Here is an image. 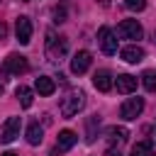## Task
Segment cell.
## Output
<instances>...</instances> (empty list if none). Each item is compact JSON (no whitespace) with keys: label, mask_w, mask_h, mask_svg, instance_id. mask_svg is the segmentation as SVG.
I'll return each mask as SVG.
<instances>
[{"label":"cell","mask_w":156,"mask_h":156,"mask_svg":"<svg viewBox=\"0 0 156 156\" xmlns=\"http://www.w3.org/2000/svg\"><path fill=\"white\" fill-rule=\"evenodd\" d=\"M98 44H100L102 54H107V56L117 54V37H115V32L110 27H100L98 29Z\"/></svg>","instance_id":"3957f363"},{"label":"cell","mask_w":156,"mask_h":156,"mask_svg":"<svg viewBox=\"0 0 156 156\" xmlns=\"http://www.w3.org/2000/svg\"><path fill=\"white\" fill-rule=\"evenodd\" d=\"M41 139H44V129L39 127V122H29V127H27V141L32 146H37V144H41Z\"/></svg>","instance_id":"9a60e30c"},{"label":"cell","mask_w":156,"mask_h":156,"mask_svg":"<svg viewBox=\"0 0 156 156\" xmlns=\"http://www.w3.org/2000/svg\"><path fill=\"white\" fill-rule=\"evenodd\" d=\"M0 156H17L15 151H5V154H0Z\"/></svg>","instance_id":"cb8c5ba5"},{"label":"cell","mask_w":156,"mask_h":156,"mask_svg":"<svg viewBox=\"0 0 156 156\" xmlns=\"http://www.w3.org/2000/svg\"><path fill=\"white\" fill-rule=\"evenodd\" d=\"M34 90H37L39 95H54L56 83H54V78H49V76H39V78L34 80Z\"/></svg>","instance_id":"5bb4252c"},{"label":"cell","mask_w":156,"mask_h":156,"mask_svg":"<svg viewBox=\"0 0 156 156\" xmlns=\"http://www.w3.org/2000/svg\"><path fill=\"white\" fill-rule=\"evenodd\" d=\"M93 85H95L100 93H107V90H112L115 78H112V73H110L107 68H100V71H95V76H93Z\"/></svg>","instance_id":"30bf717a"},{"label":"cell","mask_w":156,"mask_h":156,"mask_svg":"<svg viewBox=\"0 0 156 156\" xmlns=\"http://www.w3.org/2000/svg\"><path fill=\"white\" fill-rule=\"evenodd\" d=\"M66 51H68L66 39H63V37H54V34L49 32V39H46V54H49V58L56 61V58H61Z\"/></svg>","instance_id":"5b68a950"},{"label":"cell","mask_w":156,"mask_h":156,"mask_svg":"<svg viewBox=\"0 0 156 156\" xmlns=\"http://www.w3.org/2000/svg\"><path fill=\"white\" fill-rule=\"evenodd\" d=\"M63 20H66V7L58 5V7L54 10V22H63Z\"/></svg>","instance_id":"44dd1931"},{"label":"cell","mask_w":156,"mask_h":156,"mask_svg":"<svg viewBox=\"0 0 156 156\" xmlns=\"http://www.w3.org/2000/svg\"><path fill=\"white\" fill-rule=\"evenodd\" d=\"M98 2H100L102 7H107V5H110V0H98Z\"/></svg>","instance_id":"603a6c76"},{"label":"cell","mask_w":156,"mask_h":156,"mask_svg":"<svg viewBox=\"0 0 156 156\" xmlns=\"http://www.w3.org/2000/svg\"><path fill=\"white\" fill-rule=\"evenodd\" d=\"M76 141H78V134H76V132H71V129H63V132H58V146L54 149V154L73 149V146H76Z\"/></svg>","instance_id":"8fae6325"},{"label":"cell","mask_w":156,"mask_h":156,"mask_svg":"<svg viewBox=\"0 0 156 156\" xmlns=\"http://www.w3.org/2000/svg\"><path fill=\"white\" fill-rule=\"evenodd\" d=\"M15 34H17V41L20 44H29L32 41V20L20 15L17 22H15Z\"/></svg>","instance_id":"52a82bcc"},{"label":"cell","mask_w":156,"mask_h":156,"mask_svg":"<svg viewBox=\"0 0 156 156\" xmlns=\"http://www.w3.org/2000/svg\"><path fill=\"white\" fill-rule=\"evenodd\" d=\"M124 5H127V10H132V12H141V10L146 7V0H124Z\"/></svg>","instance_id":"ffe728a7"},{"label":"cell","mask_w":156,"mask_h":156,"mask_svg":"<svg viewBox=\"0 0 156 156\" xmlns=\"http://www.w3.org/2000/svg\"><path fill=\"white\" fill-rule=\"evenodd\" d=\"M27 68H29V63H27V58H24L22 54H10V56L5 58V71H7V73H12V76L24 73Z\"/></svg>","instance_id":"ba28073f"},{"label":"cell","mask_w":156,"mask_h":156,"mask_svg":"<svg viewBox=\"0 0 156 156\" xmlns=\"http://www.w3.org/2000/svg\"><path fill=\"white\" fill-rule=\"evenodd\" d=\"M141 85L149 90V93H156V71H144L141 73Z\"/></svg>","instance_id":"e0dca14e"},{"label":"cell","mask_w":156,"mask_h":156,"mask_svg":"<svg viewBox=\"0 0 156 156\" xmlns=\"http://www.w3.org/2000/svg\"><path fill=\"white\" fill-rule=\"evenodd\" d=\"M15 95H17V100H20V105L22 107H32V100H34V93L27 88V85H20L17 90H15Z\"/></svg>","instance_id":"2e32d148"},{"label":"cell","mask_w":156,"mask_h":156,"mask_svg":"<svg viewBox=\"0 0 156 156\" xmlns=\"http://www.w3.org/2000/svg\"><path fill=\"white\" fill-rule=\"evenodd\" d=\"M107 156H122V154H119V151H115V149H110V151H107Z\"/></svg>","instance_id":"7402d4cb"},{"label":"cell","mask_w":156,"mask_h":156,"mask_svg":"<svg viewBox=\"0 0 156 156\" xmlns=\"http://www.w3.org/2000/svg\"><path fill=\"white\" fill-rule=\"evenodd\" d=\"M117 34H119L122 39H141L144 29H141V24H139L136 20H122V22L117 24Z\"/></svg>","instance_id":"277c9868"},{"label":"cell","mask_w":156,"mask_h":156,"mask_svg":"<svg viewBox=\"0 0 156 156\" xmlns=\"http://www.w3.org/2000/svg\"><path fill=\"white\" fill-rule=\"evenodd\" d=\"M83 105H85V95H83L80 90H71V93L63 98V102H61V115H63V117H76V115L83 110Z\"/></svg>","instance_id":"6da1fadb"},{"label":"cell","mask_w":156,"mask_h":156,"mask_svg":"<svg viewBox=\"0 0 156 156\" xmlns=\"http://www.w3.org/2000/svg\"><path fill=\"white\" fill-rule=\"evenodd\" d=\"M132 156H154V149L149 141H136L132 146Z\"/></svg>","instance_id":"ac0fdd59"},{"label":"cell","mask_w":156,"mask_h":156,"mask_svg":"<svg viewBox=\"0 0 156 156\" xmlns=\"http://www.w3.org/2000/svg\"><path fill=\"white\" fill-rule=\"evenodd\" d=\"M2 90H5V85H2V80H0V95H2Z\"/></svg>","instance_id":"d4e9b609"},{"label":"cell","mask_w":156,"mask_h":156,"mask_svg":"<svg viewBox=\"0 0 156 156\" xmlns=\"http://www.w3.org/2000/svg\"><path fill=\"white\" fill-rule=\"evenodd\" d=\"M90 61H93V58H90V51H85V49H83V51H76L73 58H71V71H73L76 76H80V73H85V71L90 68Z\"/></svg>","instance_id":"9c48e42d"},{"label":"cell","mask_w":156,"mask_h":156,"mask_svg":"<svg viewBox=\"0 0 156 156\" xmlns=\"http://www.w3.org/2000/svg\"><path fill=\"white\" fill-rule=\"evenodd\" d=\"M20 129H22V119L20 117H7V122L0 129V141H5V144L15 141L20 136Z\"/></svg>","instance_id":"8992f818"},{"label":"cell","mask_w":156,"mask_h":156,"mask_svg":"<svg viewBox=\"0 0 156 156\" xmlns=\"http://www.w3.org/2000/svg\"><path fill=\"white\" fill-rule=\"evenodd\" d=\"M107 134H110V141H124V139L129 136V132H127L124 127H110Z\"/></svg>","instance_id":"d6986e66"},{"label":"cell","mask_w":156,"mask_h":156,"mask_svg":"<svg viewBox=\"0 0 156 156\" xmlns=\"http://www.w3.org/2000/svg\"><path fill=\"white\" fill-rule=\"evenodd\" d=\"M119 54H122V58H124L127 63H139V61L144 58V49H141V46H136V44H129V46H124Z\"/></svg>","instance_id":"4fadbf2b"},{"label":"cell","mask_w":156,"mask_h":156,"mask_svg":"<svg viewBox=\"0 0 156 156\" xmlns=\"http://www.w3.org/2000/svg\"><path fill=\"white\" fill-rule=\"evenodd\" d=\"M144 112V98H127L124 102H122V107H119V117L122 119H136L139 115Z\"/></svg>","instance_id":"7a4b0ae2"},{"label":"cell","mask_w":156,"mask_h":156,"mask_svg":"<svg viewBox=\"0 0 156 156\" xmlns=\"http://www.w3.org/2000/svg\"><path fill=\"white\" fill-rule=\"evenodd\" d=\"M115 85H117V90H119V93L129 95V93H134V90H136V78H134V76H129V73H122V76H117V78H115Z\"/></svg>","instance_id":"7c38bea8"}]
</instances>
